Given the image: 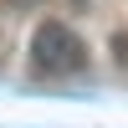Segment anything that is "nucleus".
<instances>
[{
	"label": "nucleus",
	"instance_id": "2",
	"mask_svg": "<svg viewBox=\"0 0 128 128\" xmlns=\"http://www.w3.org/2000/svg\"><path fill=\"white\" fill-rule=\"evenodd\" d=\"M113 62L128 72V31H118V36H113Z\"/></svg>",
	"mask_w": 128,
	"mask_h": 128
},
{
	"label": "nucleus",
	"instance_id": "1",
	"mask_svg": "<svg viewBox=\"0 0 128 128\" xmlns=\"http://www.w3.org/2000/svg\"><path fill=\"white\" fill-rule=\"evenodd\" d=\"M31 67L41 77H72L87 67V41L67 26V20H41L31 36Z\"/></svg>",
	"mask_w": 128,
	"mask_h": 128
}]
</instances>
